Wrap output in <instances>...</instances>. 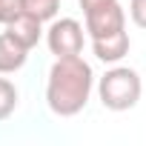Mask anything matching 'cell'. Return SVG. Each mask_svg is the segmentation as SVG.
Masks as SVG:
<instances>
[{
	"mask_svg": "<svg viewBox=\"0 0 146 146\" xmlns=\"http://www.w3.org/2000/svg\"><path fill=\"white\" fill-rule=\"evenodd\" d=\"M129 17L135 26L146 29V0H129Z\"/></svg>",
	"mask_w": 146,
	"mask_h": 146,
	"instance_id": "11",
	"label": "cell"
},
{
	"mask_svg": "<svg viewBox=\"0 0 146 146\" xmlns=\"http://www.w3.org/2000/svg\"><path fill=\"white\" fill-rule=\"evenodd\" d=\"M140 92H143V80L129 66H112L98 83L100 103L109 112H126V109L137 106Z\"/></svg>",
	"mask_w": 146,
	"mask_h": 146,
	"instance_id": "2",
	"label": "cell"
},
{
	"mask_svg": "<svg viewBox=\"0 0 146 146\" xmlns=\"http://www.w3.org/2000/svg\"><path fill=\"white\" fill-rule=\"evenodd\" d=\"M43 23L37 20V17H32V15H26V12H20L12 23H6V32L9 35H15L26 49H32V46H37V40L43 37V29H40Z\"/></svg>",
	"mask_w": 146,
	"mask_h": 146,
	"instance_id": "7",
	"label": "cell"
},
{
	"mask_svg": "<svg viewBox=\"0 0 146 146\" xmlns=\"http://www.w3.org/2000/svg\"><path fill=\"white\" fill-rule=\"evenodd\" d=\"M15 109H17V89L12 80L0 78V120H6Z\"/></svg>",
	"mask_w": 146,
	"mask_h": 146,
	"instance_id": "9",
	"label": "cell"
},
{
	"mask_svg": "<svg viewBox=\"0 0 146 146\" xmlns=\"http://www.w3.org/2000/svg\"><path fill=\"white\" fill-rule=\"evenodd\" d=\"M23 12V6H20V0H0V23H12L17 15Z\"/></svg>",
	"mask_w": 146,
	"mask_h": 146,
	"instance_id": "10",
	"label": "cell"
},
{
	"mask_svg": "<svg viewBox=\"0 0 146 146\" xmlns=\"http://www.w3.org/2000/svg\"><path fill=\"white\" fill-rule=\"evenodd\" d=\"M46 46L54 57H72L83 52V26L75 17H60L46 32Z\"/></svg>",
	"mask_w": 146,
	"mask_h": 146,
	"instance_id": "3",
	"label": "cell"
},
{
	"mask_svg": "<svg viewBox=\"0 0 146 146\" xmlns=\"http://www.w3.org/2000/svg\"><path fill=\"white\" fill-rule=\"evenodd\" d=\"M86 32L89 37H106V35H115V32H123L126 29V12L120 9V3H112V6H103V9H95V12H86Z\"/></svg>",
	"mask_w": 146,
	"mask_h": 146,
	"instance_id": "4",
	"label": "cell"
},
{
	"mask_svg": "<svg viewBox=\"0 0 146 146\" xmlns=\"http://www.w3.org/2000/svg\"><path fill=\"white\" fill-rule=\"evenodd\" d=\"M29 60V49L9 32L0 35V75H9V72L23 69Z\"/></svg>",
	"mask_w": 146,
	"mask_h": 146,
	"instance_id": "6",
	"label": "cell"
},
{
	"mask_svg": "<svg viewBox=\"0 0 146 146\" xmlns=\"http://www.w3.org/2000/svg\"><path fill=\"white\" fill-rule=\"evenodd\" d=\"M95 86L92 66L80 57H57L49 69V80H46V103L54 115L60 117H75L78 112L86 109L89 95Z\"/></svg>",
	"mask_w": 146,
	"mask_h": 146,
	"instance_id": "1",
	"label": "cell"
},
{
	"mask_svg": "<svg viewBox=\"0 0 146 146\" xmlns=\"http://www.w3.org/2000/svg\"><path fill=\"white\" fill-rule=\"evenodd\" d=\"M78 3H80V9H83V15H86V12H95V9L112 6V3H117V0H78Z\"/></svg>",
	"mask_w": 146,
	"mask_h": 146,
	"instance_id": "12",
	"label": "cell"
},
{
	"mask_svg": "<svg viewBox=\"0 0 146 146\" xmlns=\"http://www.w3.org/2000/svg\"><path fill=\"white\" fill-rule=\"evenodd\" d=\"M129 35L126 29L123 32H115V35H106V37H92V52L100 63H120L126 54H129Z\"/></svg>",
	"mask_w": 146,
	"mask_h": 146,
	"instance_id": "5",
	"label": "cell"
},
{
	"mask_svg": "<svg viewBox=\"0 0 146 146\" xmlns=\"http://www.w3.org/2000/svg\"><path fill=\"white\" fill-rule=\"evenodd\" d=\"M20 6H23L26 15H32L40 23H46V20H54V15L60 9V0H20Z\"/></svg>",
	"mask_w": 146,
	"mask_h": 146,
	"instance_id": "8",
	"label": "cell"
}]
</instances>
